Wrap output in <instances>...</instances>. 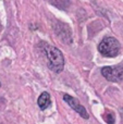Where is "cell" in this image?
I'll return each mask as SVG.
<instances>
[{"instance_id": "cell-5", "label": "cell", "mask_w": 123, "mask_h": 124, "mask_svg": "<svg viewBox=\"0 0 123 124\" xmlns=\"http://www.w3.org/2000/svg\"><path fill=\"white\" fill-rule=\"evenodd\" d=\"M37 103H38L39 108H40L41 110L47 109V108L50 106V103H51V100H50V95L48 94L47 92H44L43 94L39 96L38 100H37Z\"/></svg>"}, {"instance_id": "cell-1", "label": "cell", "mask_w": 123, "mask_h": 124, "mask_svg": "<svg viewBox=\"0 0 123 124\" xmlns=\"http://www.w3.org/2000/svg\"><path fill=\"white\" fill-rule=\"evenodd\" d=\"M40 46L44 47V51H45V54L47 57V63L49 69L56 73H60L63 70V66H64V59H63L61 51L58 48L50 46L48 44L43 43Z\"/></svg>"}, {"instance_id": "cell-6", "label": "cell", "mask_w": 123, "mask_h": 124, "mask_svg": "<svg viewBox=\"0 0 123 124\" xmlns=\"http://www.w3.org/2000/svg\"><path fill=\"white\" fill-rule=\"evenodd\" d=\"M105 121H106L108 124H113L115 123V116H113L111 112H107L106 114H105Z\"/></svg>"}, {"instance_id": "cell-7", "label": "cell", "mask_w": 123, "mask_h": 124, "mask_svg": "<svg viewBox=\"0 0 123 124\" xmlns=\"http://www.w3.org/2000/svg\"><path fill=\"white\" fill-rule=\"evenodd\" d=\"M0 87H1V83H0Z\"/></svg>"}, {"instance_id": "cell-3", "label": "cell", "mask_w": 123, "mask_h": 124, "mask_svg": "<svg viewBox=\"0 0 123 124\" xmlns=\"http://www.w3.org/2000/svg\"><path fill=\"white\" fill-rule=\"evenodd\" d=\"M101 74L110 82H123V66H105Z\"/></svg>"}, {"instance_id": "cell-4", "label": "cell", "mask_w": 123, "mask_h": 124, "mask_svg": "<svg viewBox=\"0 0 123 124\" xmlns=\"http://www.w3.org/2000/svg\"><path fill=\"white\" fill-rule=\"evenodd\" d=\"M63 100H64L65 102H67L68 105H69L70 107L74 110V111L77 112V113L80 114L83 119H88L89 118V116H88V113H87L86 109H85V108L81 105L80 101H78L77 99H75L74 97L70 96V95H68V94H64V95H63Z\"/></svg>"}, {"instance_id": "cell-2", "label": "cell", "mask_w": 123, "mask_h": 124, "mask_svg": "<svg viewBox=\"0 0 123 124\" xmlns=\"http://www.w3.org/2000/svg\"><path fill=\"white\" fill-rule=\"evenodd\" d=\"M98 50L104 57L113 58L117 57L120 52V44L113 37H106L98 46Z\"/></svg>"}]
</instances>
